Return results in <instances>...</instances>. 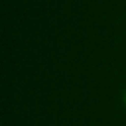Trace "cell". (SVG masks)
Here are the masks:
<instances>
[{
    "label": "cell",
    "instance_id": "1",
    "mask_svg": "<svg viewBox=\"0 0 126 126\" xmlns=\"http://www.w3.org/2000/svg\"><path fill=\"white\" fill-rule=\"evenodd\" d=\"M124 101H125V104H126V93H125V95H124Z\"/></svg>",
    "mask_w": 126,
    "mask_h": 126
}]
</instances>
